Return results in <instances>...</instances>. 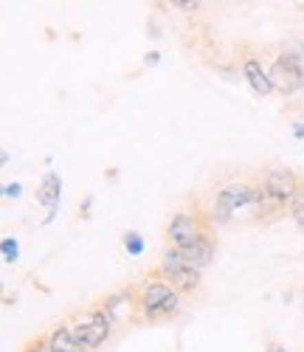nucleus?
Returning <instances> with one entry per match:
<instances>
[{
    "label": "nucleus",
    "instance_id": "obj_17",
    "mask_svg": "<svg viewBox=\"0 0 304 352\" xmlns=\"http://www.w3.org/2000/svg\"><path fill=\"white\" fill-rule=\"evenodd\" d=\"M270 352H285V349H282V346H273V349H270Z\"/></svg>",
    "mask_w": 304,
    "mask_h": 352
},
{
    "label": "nucleus",
    "instance_id": "obj_14",
    "mask_svg": "<svg viewBox=\"0 0 304 352\" xmlns=\"http://www.w3.org/2000/svg\"><path fill=\"white\" fill-rule=\"evenodd\" d=\"M3 254H6V262H14L17 259V243L14 240H3Z\"/></svg>",
    "mask_w": 304,
    "mask_h": 352
},
{
    "label": "nucleus",
    "instance_id": "obj_9",
    "mask_svg": "<svg viewBox=\"0 0 304 352\" xmlns=\"http://www.w3.org/2000/svg\"><path fill=\"white\" fill-rule=\"evenodd\" d=\"M59 186H63V181H59L56 172H48L45 178L40 181V186H37V200L43 203L45 209H56V206H59Z\"/></svg>",
    "mask_w": 304,
    "mask_h": 352
},
{
    "label": "nucleus",
    "instance_id": "obj_12",
    "mask_svg": "<svg viewBox=\"0 0 304 352\" xmlns=\"http://www.w3.org/2000/svg\"><path fill=\"white\" fill-rule=\"evenodd\" d=\"M124 245H127V254L138 256V254L144 251V240H141V234H138V231H127V234H124Z\"/></svg>",
    "mask_w": 304,
    "mask_h": 352
},
{
    "label": "nucleus",
    "instance_id": "obj_5",
    "mask_svg": "<svg viewBox=\"0 0 304 352\" xmlns=\"http://www.w3.org/2000/svg\"><path fill=\"white\" fill-rule=\"evenodd\" d=\"M268 76H270L273 91L287 94V96L298 94V91H304V60L290 56V54H282L279 60L270 65Z\"/></svg>",
    "mask_w": 304,
    "mask_h": 352
},
{
    "label": "nucleus",
    "instance_id": "obj_18",
    "mask_svg": "<svg viewBox=\"0 0 304 352\" xmlns=\"http://www.w3.org/2000/svg\"><path fill=\"white\" fill-rule=\"evenodd\" d=\"M301 192H304V181H301Z\"/></svg>",
    "mask_w": 304,
    "mask_h": 352
},
{
    "label": "nucleus",
    "instance_id": "obj_11",
    "mask_svg": "<svg viewBox=\"0 0 304 352\" xmlns=\"http://www.w3.org/2000/svg\"><path fill=\"white\" fill-rule=\"evenodd\" d=\"M287 214L293 217V223L304 231V192H298L293 200H290V206H287Z\"/></svg>",
    "mask_w": 304,
    "mask_h": 352
},
{
    "label": "nucleus",
    "instance_id": "obj_4",
    "mask_svg": "<svg viewBox=\"0 0 304 352\" xmlns=\"http://www.w3.org/2000/svg\"><path fill=\"white\" fill-rule=\"evenodd\" d=\"M155 276H161L164 282H169L177 293H195L200 287V271L192 268L175 248H166V254L161 256L158 268H155Z\"/></svg>",
    "mask_w": 304,
    "mask_h": 352
},
{
    "label": "nucleus",
    "instance_id": "obj_16",
    "mask_svg": "<svg viewBox=\"0 0 304 352\" xmlns=\"http://www.w3.org/2000/svg\"><path fill=\"white\" fill-rule=\"evenodd\" d=\"M20 195V184H9L6 186V197H17Z\"/></svg>",
    "mask_w": 304,
    "mask_h": 352
},
{
    "label": "nucleus",
    "instance_id": "obj_15",
    "mask_svg": "<svg viewBox=\"0 0 304 352\" xmlns=\"http://www.w3.org/2000/svg\"><path fill=\"white\" fill-rule=\"evenodd\" d=\"M172 6H177V9H184V12H197L200 9V3L197 0H175Z\"/></svg>",
    "mask_w": 304,
    "mask_h": 352
},
{
    "label": "nucleus",
    "instance_id": "obj_10",
    "mask_svg": "<svg viewBox=\"0 0 304 352\" xmlns=\"http://www.w3.org/2000/svg\"><path fill=\"white\" fill-rule=\"evenodd\" d=\"M48 344H51V352H87L71 333V327H56L48 333Z\"/></svg>",
    "mask_w": 304,
    "mask_h": 352
},
{
    "label": "nucleus",
    "instance_id": "obj_2",
    "mask_svg": "<svg viewBox=\"0 0 304 352\" xmlns=\"http://www.w3.org/2000/svg\"><path fill=\"white\" fill-rule=\"evenodd\" d=\"M138 305H141V318L146 321L172 318L180 310V293L161 276H146L138 285Z\"/></svg>",
    "mask_w": 304,
    "mask_h": 352
},
{
    "label": "nucleus",
    "instance_id": "obj_3",
    "mask_svg": "<svg viewBox=\"0 0 304 352\" xmlns=\"http://www.w3.org/2000/svg\"><path fill=\"white\" fill-rule=\"evenodd\" d=\"M74 338L87 349V352H94L99 349L107 338H110V330H113V318L102 310V307H94V310H87L82 316L74 318V324H68Z\"/></svg>",
    "mask_w": 304,
    "mask_h": 352
},
{
    "label": "nucleus",
    "instance_id": "obj_13",
    "mask_svg": "<svg viewBox=\"0 0 304 352\" xmlns=\"http://www.w3.org/2000/svg\"><path fill=\"white\" fill-rule=\"evenodd\" d=\"M23 352H51V344H48V336H40L34 341H28Z\"/></svg>",
    "mask_w": 304,
    "mask_h": 352
},
{
    "label": "nucleus",
    "instance_id": "obj_8",
    "mask_svg": "<svg viewBox=\"0 0 304 352\" xmlns=\"http://www.w3.org/2000/svg\"><path fill=\"white\" fill-rule=\"evenodd\" d=\"M242 74H246L251 91H254L257 96H270L273 85H270V76H268V71L262 68L259 60H246V63H242Z\"/></svg>",
    "mask_w": 304,
    "mask_h": 352
},
{
    "label": "nucleus",
    "instance_id": "obj_7",
    "mask_svg": "<svg viewBox=\"0 0 304 352\" xmlns=\"http://www.w3.org/2000/svg\"><path fill=\"white\" fill-rule=\"evenodd\" d=\"M102 310L116 321H135L141 318V305H138V287H127V290H118L113 296L105 299Z\"/></svg>",
    "mask_w": 304,
    "mask_h": 352
},
{
    "label": "nucleus",
    "instance_id": "obj_6",
    "mask_svg": "<svg viewBox=\"0 0 304 352\" xmlns=\"http://www.w3.org/2000/svg\"><path fill=\"white\" fill-rule=\"evenodd\" d=\"M262 189H265V195H268V200L270 203H276V206H290V200L301 192V181H298V175L293 172V169H268L265 175H262Z\"/></svg>",
    "mask_w": 304,
    "mask_h": 352
},
{
    "label": "nucleus",
    "instance_id": "obj_1",
    "mask_svg": "<svg viewBox=\"0 0 304 352\" xmlns=\"http://www.w3.org/2000/svg\"><path fill=\"white\" fill-rule=\"evenodd\" d=\"M166 240H169V248H175L192 268L200 271V268L211 265L215 251H217L215 220L203 209L177 212L166 226Z\"/></svg>",
    "mask_w": 304,
    "mask_h": 352
}]
</instances>
